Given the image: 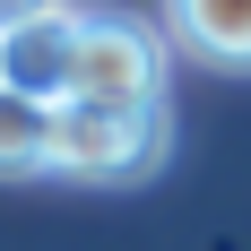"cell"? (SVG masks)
<instances>
[{
	"mask_svg": "<svg viewBox=\"0 0 251 251\" xmlns=\"http://www.w3.org/2000/svg\"><path fill=\"white\" fill-rule=\"evenodd\" d=\"M70 104H104V113H156L165 104V44L139 18H78V61H70Z\"/></svg>",
	"mask_w": 251,
	"mask_h": 251,
	"instance_id": "obj_1",
	"label": "cell"
},
{
	"mask_svg": "<svg viewBox=\"0 0 251 251\" xmlns=\"http://www.w3.org/2000/svg\"><path fill=\"white\" fill-rule=\"evenodd\" d=\"M165 148H174L165 113L61 104V122H52V174H70V182H139L165 165Z\"/></svg>",
	"mask_w": 251,
	"mask_h": 251,
	"instance_id": "obj_2",
	"label": "cell"
},
{
	"mask_svg": "<svg viewBox=\"0 0 251 251\" xmlns=\"http://www.w3.org/2000/svg\"><path fill=\"white\" fill-rule=\"evenodd\" d=\"M78 18H87V9H70V0H52V9H35V18L0 26V70H9V87H18V96H35V104H70Z\"/></svg>",
	"mask_w": 251,
	"mask_h": 251,
	"instance_id": "obj_3",
	"label": "cell"
},
{
	"mask_svg": "<svg viewBox=\"0 0 251 251\" xmlns=\"http://www.w3.org/2000/svg\"><path fill=\"white\" fill-rule=\"evenodd\" d=\"M165 26L217 70H251V0H165Z\"/></svg>",
	"mask_w": 251,
	"mask_h": 251,
	"instance_id": "obj_4",
	"label": "cell"
},
{
	"mask_svg": "<svg viewBox=\"0 0 251 251\" xmlns=\"http://www.w3.org/2000/svg\"><path fill=\"white\" fill-rule=\"evenodd\" d=\"M52 122H61V104L0 87V174H52Z\"/></svg>",
	"mask_w": 251,
	"mask_h": 251,
	"instance_id": "obj_5",
	"label": "cell"
},
{
	"mask_svg": "<svg viewBox=\"0 0 251 251\" xmlns=\"http://www.w3.org/2000/svg\"><path fill=\"white\" fill-rule=\"evenodd\" d=\"M0 87H9V70H0Z\"/></svg>",
	"mask_w": 251,
	"mask_h": 251,
	"instance_id": "obj_6",
	"label": "cell"
}]
</instances>
